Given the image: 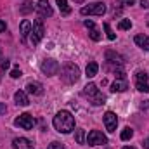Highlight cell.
I'll use <instances>...</instances> for the list:
<instances>
[{
	"instance_id": "cell-1",
	"label": "cell",
	"mask_w": 149,
	"mask_h": 149,
	"mask_svg": "<svg viewBox=\"0 0 149 149\" xmlns=\"http://www.w3.org/2000/svg\"><path fill=\"white\" fill-rule=\"evenodd\" d=\"M52 123H54V128L61 134H70L74 130V116L70 111H59L54 116Z\"/></svg>"
},
{
	"instance_id": "cell-2",
	"label": "cell",
	"mask_w": 149,
	"mask_h": 149,
	"mask_svg": "<svg viewBox=\"0 0 149 149\" xmlns=\"http://www.w3.org/2000/svg\"><path fill=\"white\" fill-rule=\"evenodd\" d=\"M81 94H83V97L88 99V102H90L92 106H101V104H104V95L101 94V90L97 88L95 83H88V85H85Z\"/></svg>"
},
{
	"instance_id": "cell-3",
	"label": "cell",
	"mask_w": 149,
	"mask_h": 149,
	"mask_svg": "<svg viewBox=\"0 0 149 149\" xmlns=\"http://www.w3.org/2000/svg\"><path fill=\"white\" fill-rule=\"evenodd\" d=\"M61 78H63L64 83L73 85V83L78 81V78H80V68L76 64H73V63H66L63 66V70H61Z\"/></svg>"
},
{
	"instance_id": "cell-4",
	"label": "cell",
	"mask_w": 149,
	"mask_h": 149,
	"mask_svg": "<svg viewBox=\"0 0 149 149\" xmlns=\"http://www.w3.org/2000/svg\"><path fill=\"white\" fill-rule=\"evenodd\" d=\"M81 16H102L106 12V3L102 2H95V3H90L87 7H81Z\"/></svg>"
},
{
	"instance_id": "cell-5",
	"label": "cell",
	"mask_w": 149,
	"mask_h": 149,
	"mask_svg": "<svg viewBox=\"0 0 149 149\" xmlns=\"http://www.w3.org/2000/svg\"><path fill=\"white\" fill-rule=\"evenodd\" d=\"M31 45H37L38 42L45 35V26H43V19H35L33 23V30H31Z\"/></svg>"
},
{
	"instance_id": "cell-6",
	"label": "cell",
	"mask_w": 149,
	"mask_h": 149,
	"mask_svg": "<svg viewBox=\"0 0 149 149\" xmlns=\"http://www.w3.org/2000/svg\"><path fill=\"white\" fill-rule=\"evenodd\" d=\"M14 123H16V127L23 128V130H31L35 127V118L31 114H28V113H23L14 120Z\"/></svg>"
},
{
	"instance_id": "cell-7",
	"label": "cell",
	"mask_w": 149,
	"mask_h": 149,
	"mask_svg": "<svg viewBox=\"0 0 149 149\" xmlns=\"http://www.w3.org/2000/svg\"><path fill=\"white\" fill-rule=\"evenodd\" d=\"M40 70H42V73L47 74V76H54V74L59 73V63L54 61V59H45V61L42 63Z\"/></svg>"
},
{
	"instance_id": "cell-8",
	"label": "cell",
	"mask_w": 149,
	"mask_h": 149,
	"mask_svg": "<svg viewBox=\"0 0 149 149\" xmlns=\"http://www.w3.org/2000/svg\"><path fill=\"white\" fill-rule=\"evenodd\" d=\"M87 142L88 146H102V144H108V137L99 130H92L87 137Z\"/></svg>"
},
{
	"instance_id": "cell-9",
	"label": "cell",
	"mask_w": 149,
	"mask_h": 149,
	"mask_svg": "<svg viewBox=\"0 0 149 149\" xmlns=\"http://www.w3.org/2000/svg\"><path fill=\"white\" fill-rule=\"evenodd\" d=\"M37 10H38V14H40V17H50V16L54 14V10H52L49 0H38Z\"/></svg>"
},
{
	"instance_id": "cell-10",
	"label": "cell",
	"mask_w": 149,
	"mask_h": 149,
	"mask_svg": "<svg viewBox=\"0 0 149 149\" xmlns=\"http://www.w3.org/2000/svg\"><path fill=\"white\" fill-rule=\"evenodd\" d=\"M104 125H106V130L108 132H114L116 130V125H118V118L113 111H106L104 114Z\"/></svg>"
},
{
	"instance_id": "cell-11",
	"label": "cell",
	"mask_w": 149,
	"mask_h": 149,
	"mask_svg": "<svg viewBox=\"0 0 149 149\" xmlns=\"http://www.w3.org/2000/svg\"><path fill=\"white\" fill-rule=\"evenodd\" d=\"M106 61H108V64H111L114 68L123 66V57H121L120 54L113 52V50H108V52H106Z\"/></svg>"
},
{
	"instance_id": "cell-12",
	"label": "cell",
	"mask_w": 149,
	"mask_h": 149,
	"mask_svg": "<svg viewBox=\"0 0 149 149\" xmlns=\"http://www.w3.org/2000/svg\"><path fill=\"white\" fill-rule=\"evenodd\" d=\"M12 148L14 149H35L33 148V142L26 137H17L12 141Z\"/></svg>"
},
{
	"instance_id": "cell-13",
	"label": "cell",
	"mask_w": 149,
	"mask_h": 149,
	"mask_svg": "<svg viewBox=\"0 0 149 149\" xmlns=\"http://www.w3.org/2000/svg\"><path fill=\"white\" fill-rule=\"evenodd\" d=\"M128 88V83L125 78H116L114 81L111 83V90L113 92H125Z\"/></svg>"
},
{
	"instance_id": "cell-14",
	"label": "cell",
	"mask_w": 149,
	"mask_h": 149,
	"mask_svg": "<svg viewBox=\"0 0 149 149\" xmlns=\"http://www.w3.org/2000/svg\"><path fill=\"white\" fill-rule=\"evenodd\" d=\"M85 26L90 30L88 33H90V38H92L94 42H99V40H101V33H99V30L95 28V24H94L92 19H87V21H85Z\"/></svg>"
},
{
	"instance_id": "cell-15",
	"label": "cell",
	"mask_w": 149,
	"mask_h": 149,
	"mask_svg": "<svg viewBox=\"0 0 149 149\" xmlns=\"http://www.w3.org/2000/svg\"><path fill=\"white\" fill-rule=\"evenodd\" d=\"M26 90H28L30 94H33V95H42V94H43V85L38 83V81H30V83L26 85Z\"/></svg>"
},
{
	"instance_id": "cell-16",
	"label": "cell",
	"mask_w": 149,
	"mask_h": 149,
	"mask_svg": "<svg viewBox=\"0 0 149 149\" xmlns=\"http://www.w3.org/2000/svg\"><path fill=\"white\" fill-rule=\"evenodd\" d=\"M31 30H33V24L28 21V19H24L23 23H21V26H19V31H21V37H23V42H26V38L28 35L31 33Z\"/></svg>"
},
{
	"instance_id": "cell-17",
	"label": "cell",
	"mask_w": 149,
	"mask_h": 149,
	"mask_svg": "<svg viewBox=\"0 0 149 149\" xmlns=\"http://www.w3.org/2000/svg\"><path fill=\"white\" fill-rule=\"evenodd\" d=\"M14 101H16L17 106H28V104H30L28 95H26V92H23V90H17V92L14 94Z\"/></svg>"
},
{
	"instance_id": "cell-18",
	"label": "cell",
	"mask_w": 149,
	"mask_h": 149,
	"mask_svg": "<svg viewBox=\"0 0 149 149\" xmlns=\"http://www.w3.org/2000/svg\"><path fill=\"white\" fill-rule=\"evenodd\" d=\"M134 40H135V43H137L141 49L149 50V37H146V35H137Z\"/></svg>"
},
{
	"instance_id": "cell-19",
	"label": "cell",
	"mask_w": 149,
	"mask_h": 149,
	"mask_svg": "<svg viewBox=\"0 0 149 149\" xmlns=\"http://www.w3.org/2000/svg\"><path fill=\"white\" fill-rule=\"evenodd\" d=\"M97 71H99V66H97V63H88V64H87V70H85V73H87V76H88V78H94V76L97 74Z\"/></svg>"
},
{
	"instance_id": "cell-20",
	"label": "cell",
	"mask_w": 149,
	"mask_h": 149,
	"mask_svg": "<svg viewBox=\"0 0 149 149\" xmlns=\"http://www.w3.org/2000/svg\"><path fill=\"white\" fill-rule=\"evenodd\" d=\"M56 2H57L59 10H61V14H63V16H70V14H71V9H70V5H68V2H66V0H56Z\"/></svg>"
},
{
	"instance_id": "cell-21",
	"label": "cell",
	"mask_w": 149,
	"mask_h": 149,
	"mask_svg": "<svg viewBox=\"0 0 149 149\" xmlns=\"http://www.w3.org/2000/svg\"><path fill=\"white\" fill-rule=\"evenodd\" d=\"M74 137H76V142H78V144H85V141H87V139H85V130H83V128H78Z\"/></svg>"
},
{
	"instance_id": "cell-22",
	"label": "cell",
	"mask_w": 149,
	"mask_h": 149,
	"mask_svg": "<svg viewBox=\"0 0 149 149\" xmlns=\"http://www.w3.org/2000/svg\"><path fill=\"white\" fill-rule=\"evenodd\" d=\"M135 83H148V74L144 71H137L135 73Z\"/></svg>"
},
{
	"instance_id": "cell-23",
	"label": "cell",
	"mask_w": 149,
	"mask_h": 149,
	"mask_svg": "<svg viewBox=\"0 0 149 149\" xmlns=\"http://www.w3.org/2000/svg\"><path fill=\"white\" fill-rule=\"evenodd\" d=\"M132 28V21L130 19H121L118 23V30H130Z\"/></svg>"
},
{
	"instance_id": "cell-24",
	"label": "cell",
	"mask_w": 149,
	"mask_h": 149,
	"mask_svg": "<svg viewBox=\"0 0 149 149\" xmlns=\"http://www.w3.org/2000/svg\"><path fill=\"white\" fill-rule=\"evenodd\" d=\"M132 135H134V130H132L130 127H127V128L121 132V141H128V139H132Z\"/></svg>"
},
{
	"instance_id": "cell-25",
	"label": "cell",
	"mask_w": 149,
	"mask_h": 149,
	"mask_svg": "<svg viewBox=\"0 0 149 149\" xmlns=\"http://www.w3.org/2000/svg\"><path fill=\"white\" fill-rule=\"evenodd\" d=\"M31 10H33V3H31V2H24L23 7H21V12H23V14H28V12H31Z\"/></svg>"
},
{
	"instance_id": "cell-26",
	"label": "cell",
	"mask_w": 149,
	"mask_h": 149,
	"mask_svg": "<svg viewBox=\"0 0 149 149\" xmlns=\"http://www.w3.org/2000/svg\"><path fill=\"white\" fill-rule=\"evenodd\" d=\"M104 30H106V33H108V38H109V40H114V38H116V35L113 33L111 26H109V23H104Z\"/></svg>"
},
{
	"instance_id": "cell-27",
	"label": "cell",
	"mask_w": 149,
	"mask_h": 149,
	"mask_svg": "<svg viewBox=\"0 0 149 149\" xmlns=\"http://www.w3.org/2000/svg\"><path fill=\"white\" fill-rule=\"evenodd\" d=\"M135 87H137V90L139 92H149V83H135Z\"/></svg>"
},
{
	"instance_id": "cell-28",
	"label": "cell",
	"mask_w": 149,
	"mask_h": 149,
	"mask_svg": "<svg viewBox=\"0 0 149 149\" xmlns=\"http://www.w3.org/2000/svg\"><path fill=\"white\" fill-rule=\"evenodd\" d=\"M47 149H66V148H64V146H63L61 142H50Z\"/></svg>"
},
{
	"instance_id": "cell-29",
	"label": "cell",
	"mask_w": 149,
	"mask_h": 149,
	"mask_svg": "<svg viewBox=\"0 0 149 149\" xmlns=\"http://www.w3.org/2000/svg\"><path fill=\"white\" fill-rule=\"evenodd\" d=\"M0 66H2V70H7V68L10 66V63H9V59H2V63H0Z\"/></svg>"
},
{
	"instance_id": "cell-30",
	"label": "cell",
	"mask_w": 149,
	"mask_h": 149,
	"mask_svg": "<svg viewBox=\"0 0 149 149\" xmlns=\"http://www.w3.org/2000/svg\"><path fill=\"white\" fill-rule=\"evenodd\" d=\"M10 76H12V78H19V76H21V70H12V71H10Z\"/></svg>"
},
{
	"instance_id": "cell-31",
	"label": "cell",
	"mask_w": 149,
	"mask_h": 149,
	"mask_svg": "<svg viewBox=\"0 0 149 149\" xmlns=\"http://www.w3.org/2000/svg\"><path fill=\"white\" fill-rule=\"evenodd\" d=\"M5 28H7L5 21H2V19H0V33H3V31H5Z\"/></svg>"
},
{
	"instance_id": "cell-32",
	"label": "cell",
	"mask_w": 149,
	"mask_h": 149,
	"mask_svg": "<svg viewBox=\"0 0 149 149\" xmlns=\"http://www.w3.org/2000/svg\"><path fill=\"white\" fill-rule=\"evenodd\" d=\"M141 5H142L144 9H149V0H141Z\"/></svg>"
},
{
	"instance_id": "cell-33",
	"label": "cell",
	"mask_w": 149,
	"mask_h": 149,
	"mask_svg": "<svg viewBox=\"0 0 149 149\" xmlns=\"http://www.w3.org/2000/svg\"><path fill=\"white\" fill-rule=\"evenodd\" d=\"M5 111H7L5 104H2V102H0V114H5Z\"/></svg>"
},
{
	"instance_id": "cell-34",
	"label": "cell",
	"mask_w": 149,
	"mask_h": 149,
	"mask_svg": "<svg viewBox=\"0 0 149 149\" xmlns=\"http://www.w3.org/2000/svg\"><path fill=\"white\" fill-rule=\"evenodd\" d=\"M142 148H144V149H149V137L144 141V142H142Z\"/></svg>"
},
{
	"instance_id": "cell-35",
	"label": "cell",
	"mask_w": 149,
	"mask_h": 149,
	"mask_svg": "<svg viewBox=\"0 0 149 149\" xmlns=\"http://www.w3.org/2000/svg\"><path fill=\"white\" fill-rule=\"evenodd\" d=\"M135 0H123V5H134Z\"/></svg>"
},
{
	"instance_id": "cell-36",
	"label": "cell",
	"mask_w": 149,
	"mask_h": 149,
	"mask_svg": "<svg viewBox=\"0 0 149 149\" xmlns=\"http://www.w3.org/2000/svg\"><path fill=\"white\" fill-rule=\"evenodd\" d=\"M74 2H78V3H81V2H85V0H74Z\"/></svg>"
},
{
	"instance_id": "cell-37",
	"label": "cell",
	"mask_w": 149,
	"mask_h": 149,
	"mask_svg": "<svg viewBox=\"0 0 149 149\" xmlns=\"http://www.w3.org/2000/svg\"><path fill=\"white\" fill-rule=\"evenodd\" d=\"M123 149H134V148H128V146H127V148H123Z\"/></svg>"
}]
</instances>
